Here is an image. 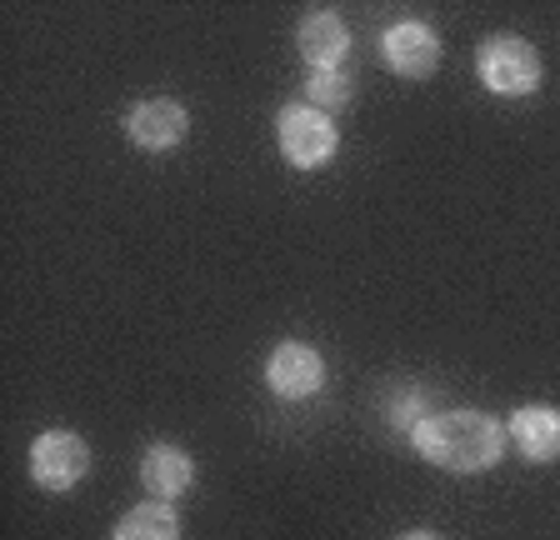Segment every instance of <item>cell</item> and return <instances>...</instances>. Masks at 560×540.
<instances>
[{"label":"cell","instance_id":"1","mask_svg":"<svg viewBox=\"0 0 560 540\" xmlns=\"http://www.w3.org/2000/svg\"><path fill=\"white\" fill-rule=\"evenodd\" d=\"M505 441H511L505 421H495L486 411H470V406H460V411H431L410 431V446L431 460V466L451 470V476L490 470L505 456Z\"/></svg>","mask_w":560,"mask_h":540},{"label":"cell","instance_id":"2","mask_svg":"<svg viewBox=\"0 0 560 540\" xmlns=\"http://www.w3.org/2000/svg\"><path fill=\"white\" fill-rule=\"evenodd\" d=\"M476 71L486 81L490 95H505V101H521L540 85V50L525 36H490L476 56Z\"/></svg>","mask_w":560,"mask_h":540},{"label":"cell","instance_id":"3","mask_svg":"<svg viewBox=\"0 0 560 540\" xmlns=\"http://www.w3.org/2000/svg\"><path fill=\"white\" fill-rule=\"evenodd\" d=\"M276 136H280V155L295 165V171H320L326 161H336L340 151V130L326 110L315 106H285L276 120Z\"/></svg>","mask_w":560,"mask_h":540},{"label":"cell","instance_id":"4","mask_svg":"<svg viewBox=\"0 0 560 540\" xmlns=\"http://www.w3.org/2000/svg\"><path fill=\"white\" fill-rule=\"evenodd\" d=\"M31 481L40 491H75L91 476V446L75 431H46L31 441Z\"/></svg>","mask_w":560,"mask_h":540},{"label":"cell","instance_id":"5","mask_svg":"<svg viewBox=\"0 0 560 540\" xmlns=\"http://www.w3.org/2000/svg\"><path fill=\"white\" fill-rule=\"evenodd\" d=\"M266 386L280 400H311L326 386V355L305 341H280L266 361Z\"/></svg>","mask_w":560,"mask_h":540},{"label":"cell","instance_id":"6","mask_svg":"<svg viewBox=\"0 0 560 540\" xmlns=\"http://www.w3.org/2000/svg\"><path fill=\"white\" fill-rule=\"evenodd\" d=\"M381 60L406 81H425L441 66V36L425 21H396L381 36Z\"/></svg>","mask_w":560,"mask_h":540},{"label":"cell","instance_id":"7","mask_svg":"<svg viewBox=\"0 0 560 540\" xmlns=\"http://www.w3.org/2000/svg\"><path fill=\"white\" fill-rule=\"evenodd\" d=\"M190 130V116L180 101H171V95H151V101H140L136 110L126 116V136L140 145V151H175V145L186 141Z\"/></svg>","mask_w":560,"mask_h":540},{"label":"cell","instance_id":"8","mask_svg":"<svg viewBox=\"0 0 560 540\" xmlns=\"http://www.w3.org/2000/svg\"><path fill=\"white\" fill-rule=\"evenodd\" d=\"M295 50L311 60V71H340V60L350 56V31L336 11H311L295 25Z\"/></svg>","mask_w":560,"mask_h":540},{"label":"cell","instance_id":"9","mask_svg":"<svg viewBox=\"0 0 560 540\" xmlns=\"http://www.w3.org/2000/svg\"><path fill=\"white\" fill-rule=\"evenodd\" d=\"M505 435L515 441L525 460L536 466H550L560 456V411L556 406H521V411L505 421Z\"/></svg>","mask_w":560,"mask_h":540},{"label":"cell","instance_id":"10","mask_svg":"<svg viewBox=\"0 0 560 540\" xmlns=\"http://www.w3.org/2000/svg\"><path fill=\"white\" fill-rule=\"evenodd\" d=\"M140 485H145L155 501H175V495H186L190 485H196V460L180 446L155 441V446L140 456Z\"/></svg>","mask_w":560,"mask_h":540},{"label":"cell","instance_id":"11","mask_svg":"<svg viewBox=\"0 0 560 540\" xmlns=\"http://www.w3.org/2000/svg\"><path fill=\"white\" fill-rule=\"evenodd\" d=\"M110 540H180V516L171 510V501H140L116 520Z\"/></svg>","mask_w":560,"mask_h":540},{"label":"cell","instance_id":"12","mask_svg":"<svg viewBox=\"0 0 560 540\" xmlns=\"http://www.w3.org/2000/svg\"><path fill=\"white\" fill-rule=\"evenodd\" d=\"M350 95H355V85H350L346 71H311L305 75V106L315 110H346L350 106Z\"/></svg>","mask_w":560,"mask_h":540},{"label":"cell","instance_id":"13","mask_svg":"<svg viewBox=\"0 0 560 540\" xmlns=\"http://www.w3.org/2000/svg\"><path fill=\"white\" fill-rule=\"evenodd\" d=\"M390 425H396V431H416L420 421H425V415H431V396H425V390H400L396 400H390Z\"/></svg>","mask_w":560,"mask_h":540},{"label":"cell","instance_id":"14","mask_svg":"<svg viewBox=\"0 0 560 540\" xmlns=\"http://www.w3.org/2000/svg\"><path fill=\"white\" fill-rule=\"evenodd\" d=\"M396 540H441L435 530H406V536H396Z\"/></svg>","mask_w":560,"mask_h":540}]
</instances>
